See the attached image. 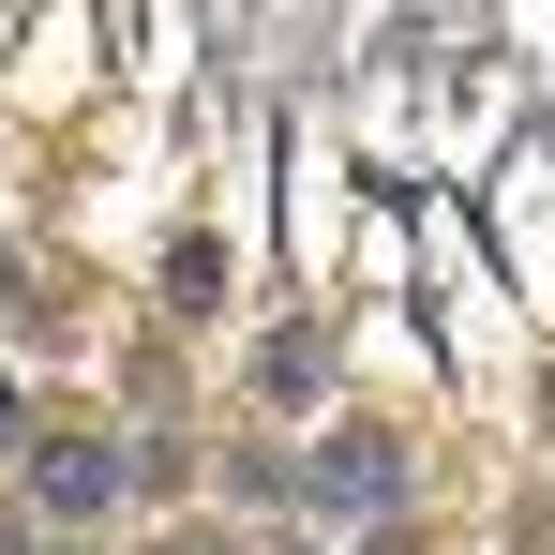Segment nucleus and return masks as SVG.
Here are the masks:
<instances>
[{
	"mask_svg": "<svg viewBox=\"0 0 555 555\" xmlns=\"http://www.w3.org/2000/svg\"><path fill=\"white\" fill-rule=\"evenodd\" d=\"M0 421H15V390H0Z\"/></svg>",
	"mask_w": 555,
	"mask_h": 555,
	"instance_id": "obj_1",
	"label": "nucleus"
}]
</instances>
